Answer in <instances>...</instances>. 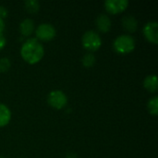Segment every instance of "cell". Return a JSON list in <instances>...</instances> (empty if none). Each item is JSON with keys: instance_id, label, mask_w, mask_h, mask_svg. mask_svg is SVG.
Wrapping results in <instances>:
<instances>
[{"instance_id": "obj_18", "label": "cell", "mask_w": 158, "mask_h": 158, "mask_svg": "<svg viewBox=\"0 0 158 158\" xmlns=\"http://www.w3.org/2000/svg\"><path fill=\"white\" fill-rule=\"evenodd\" d=\"M6 40L5 38V36L3 35V33H0V51L6 46Z\"/></svg>"}, {"instance_id": "obj_12", "label": "cell", "mask_w": 158, "mask_h": 158, "mask_svg": "<svg viewBox=\"0 0 158 158\" xmlns=\"http://www.w3.org/2000/svg\"><path fill=\"white\" fill-rule=\"evenodd\" d=\"M144 88L150 93H156L158 89V80L156 75H148L143 81Z\"/></svg>"}, {"instance_id": "obj_2", "label": "cell", "mask_w": 158, "mask_h": 158, "mask_svg": "<svg viewBox=\"0 0 158 158\" xmlns=\"http://www.w3.org/2000/svg\"><path fill=\"white\" fill-rule=\"evenodd\" d=\"M136 46L135 39L130 34H120L116 37L113 42V48L115 52L120 55L131 53Z\"/></svg>"}, {"instance_id": "obj_17", "label": "cell", "mask_w": 158, "mask_h": 158, "mask_svg": "<svg viewBox=\"0 0 158 158\" xmlns=\"http://www.w3.org/2000/svg\"><path fill=\"white\" fill-rule=\"evenodd\" d=\"M7 13H8V12H7L6 7V6H1V5H0V19H4L5 18H6Z\"/></svg>"}, {"instance_id": "obj_8", "label": "cell", "mask_w": 158, "mask_h": 158, "mask_svg": "<svg viewBox=\"0 0 158 158\" xmlns=\"http://www.w3.org/2000/svg\"><path fill=\"white\" fill-rule=\"evenodd\" d=\"M95 26L101 32H108L112 27L110 18L106 14H100L95 19Z\"/></svg>"}, {"instance_id": "obj_21", "label": "cell", "mask_w": 158, "mask_h": 158, "mask_svg": "<svg viewBox=\"0 0 158 158\" xmlns=\"http://www.w3.org/2000/svg\"><path fill=\"white\" fill-rule=\"evenodd\" d=\"M0 158H5L4 156H0Z\"/></svg>"}, {"instance_id": "obj_20", "label": "cell", "mask_w": 158, "mask_h": 158, "mask_svg": "<svg viewBox=\"0 0 158 158\" xmlns=\"http://www.w3.org/2000/svg\"><path fill=\"white\" fill-rule=\"evenodd\" d=\"M66 158H77V155L76 154H73V153H69L67 155Z\"/></svg>"}, {"instance_id": "obj_10", "label": "cell", "mask_w": 158, "mask_h": 158, "mask_svg": "<svg viewBox=\"0 0 158 158\" xmlns=\"http://www.w3.org/2000/svg\"><path fill=\"white\" fill-rule=\"evenodd\" d=\"M122 27L128 32H134L138 28V21L132 15H127L122 19Z\"/></svg>"}, {"instance_id": "obj_16", "label": "cell", "mask_w": 158, "mask_h": 158, "mask_svg": "<svg viewBox=\"0 0 158 158\" xmlns=\"http://www.w3.org/2000/svg\"><path fill=\"white\" fill-rule=\"evenodd\" d=\"M11 67V62L8 57H1L0 58V72H6Z\"/></svg>"}, {"instance_id": "obj_15", "label": "cell", "mask_w": 158, "mask_h": 158, "mask_svg": "<svg viewBox=\"0 0 158 158\" xmlns=\"http://www.w3.org/2000/svg\"><path fill=\"white\" fill-rule=\"evenodd\" d=\"M95 63V56L93 53H86L81 58V64L83 67L89 69L92 68Z\"/></svg>"}, {"instance_id": "obj_4", "label": "cell", "mask_w": 158, "mask_h": 158, "mask_svg": "<svg viewBox=\"0 0 158 158\" xmlns=\"http://www.w3.org/2000/svg\"><path fill=\"white\" fill-rule=\"evenodd\" d=\"M36 39L39 41L48 42L55 38L56 34V30L55 26H53L50 23H41L37 26V28L34 30Z\"/></svg>"}, {"instance_id": "obj_19", "label": "cell", "mask_w": 158, "mask_h": 158, "mask_svg": "<svg viewBox=\"0 0 158 158\" xmlns=\"http://www.w3.org/2000/svg\"><path fill=\"white\" fill-rule=\"evenodd\" d=\"M5 27H6V24H5V21L4 19H0V33H2L5 30Z\"/></svg>"}, {"instance_id": "obj_1", "label": "cell", "mask_w": 158, "mask_h": 158, "mask_svg": "<svg viewBox=\"0 0 158 158\" xmlns=\"http://www.w3.org/2000/svg\"><path fill=\"white\" fill-rule=\"evenodd\" d=\"M44 55L43 44L36 38L27 39L20 47V56L28 64H36L42 60Z\"/></svg>"}, {"instance_id": "obj_6", "label": "cell", "mask_w": 158, "mask_h": 158, "mask_svg": "<svg viewBox=\"0 0 158 158\" xmlns=\"http://www.w3.org/2000/svg\"><path fill=\"white\" fill-rule=\"evenodd\" d=\"M129 6L128 0H106L104 2L105 9L113 15L124 12Z\"/></svg>"}, {"instance_id": "obj_9", "label": "cell", "mask_w": 158, "mask_h": 158, "mask_svg": "<svg viewBox=\"0 0 158 158\" xmlns=\"http://www.w3.org/2000/svg\"><path fill=\"white\" fill-rule=\"evenodd\" d=\"M35 30L34 21L31 19H24L19 24V32L22 36L28 37L32 34Z\"/></svg>"}, {"instance_id": "obj_5", "label": "cell", "mask_w": 158, "mask_h": 158, "mask_svg": "<svg viewBox=\"0 0 158 158\" xmlns=\"http://www.w3.org/2000/svg\"><path fill=\"white\" fill-rule=\"evenodd\" d=\"M47 103L51 107L59 110L67 106L68 97L66 94L60 90L52 91L47 95Z\"/></svg>"}, {"instance_id": "obj_7", "label": "cell", "mask_w": 158, "mask_h": 158, "mask_svg": "<svg viewBox=\"0 0 158 158\" xmlns=\"http://www.w3.org/2000/svg\"><path fill=\"white\" fill-rule=\"evenodd\" d=\"M143 33L147 41L156 44L158 43V23L157 21H148L143 29Z\"/></svg>"}, {"instance_id": "obj_3", "label": "cell", "mask_w": 158, "mask_h": 158, "mask_svg": "<svg viewBox=\"0 0 158 158\" xmlns=\"http://www.w3.org/2000/svg\"><path fill=\"white\" fill-rule=\"evenodd\" d=\"M81 44L86 51L93 53L97 51L102 46V38L98 32L89 30L83 33L81 37Z\"/></svg>"}, {"instance_id": "obj_14", "label": "cell", "mask_w": 158, "mask_h": 158, "mask_svg": "<svg viewBox=\"0 0 158 158\" xmlns=\"http://www.w3.org/2000/svg\"><path fill=\"white\" fill-rule=\"evenodd\" d=\"M24 7L29 13H36L40 9V3L37 0H27L24 2Z\"/></svg>"}, {"instance_id": "obj_13", "label": "cell", "mask_w": 158, "mask_h": 158, "mask_svg": "<svg viewBox=\"0 0 158 158\" xmlns=\"http://www.w3.org/2000/svg\"><path fill=\"white\" fill-rule=\"evenodd\" d=\"M147 109L148 112L153 116L158 115V96H154L149 99L147 103Z\"/></svg>"}, {"instance_id": "obj_11", "label": "cell", "mask_w": 158, "mask_h": 158, "mask_svg": "<svg viewBox=\"0 0 158 158\" xmlns=\"http://www.w3.org/2000/svg\"><path fill=\"white\" fill-rule=\"evenodd\" d=\"M11 119V111L5 104L0 103V128L6 126Z\"/></svg>"}]
</instances>
